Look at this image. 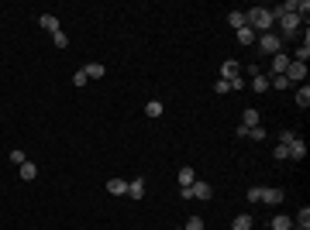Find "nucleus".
Segmentation results:
<instances>
[{
    "instance_id": "12",
    "label": "nucleus",
    "mask_w": 310,
    "mask_h": 230,
    "mask_svg": "<svg viewBox=\"0 0 310 230\" xmlns=\"http://www.w3.org/2000/svg\"><path fill=\"white\" fill-rule=\"evenodd\" d=\"M38 24L45 28V31H48V35L62 31V24H59V18H56V14H41V18H38Z\"/></svg>"
},
{
    "instance_id": "36",
    "label": "nucleus",
    "mask_w": 310,
    "mask_h": 230,
    "mask_svg": "<svg viewBox=\"0 0 310 230\" xmlns=\"http://www.w3.org/2000/svg\"><path fill=\"white\" fill-rule=\"evenodd\" d=\"M290 230H310V227H290Z\"/></svg>"
},
{
    "instance_id": "24",
    "label": "nucleus",
    "mask_w": 310,
    "mask_h": 230,
    "mask_svg": "<svg viewBox=\"0 0 310 230\" xmlns=\"http://www.w3.org/2000/svg\"><path fill=\"white\" fill-rule=\"evenodd\" d=\"M307 58H310V38H303L296 45V62H307Z\"/></svg>"
},
{
    "instance_id": "17",
    "label": "nucleus",
    "mask_w": 310,
    "mask_h": 230,
    "mask_svg": "<svg viewBox=\"0 0 310 230\" xmlns=\"http://www.w3.org/2000/svg\"><path fill=\"white\" fill-rule=\"evenodd\" d=\"M269 227H272V230H290V227H293V216L279 213V216H272V220H269Z\"/></svg>"
},
{
    "instance_id": "29",
    "label": "nucleus",
    "mask_w": 310,
    "mask_h": 230,
    "mask_svg": "<svg viewBox=\"0 0 310 230\" xmlns=\"http://www.w3.org/2000/svg\"><path fill=\"white\" fill-rule=\"evenodd\" d=\"M183 230H203V216H190V220H186V227Z\"/></svg>"
},
{
    "instance_id": "2",
    "label": "nucleus",
    "mask_w": 310,
    "mask_h": 230,
    "mask_svg": "<svg viewBox=\"0 0 310 230\" xmlns=\"http://www.w3.org/2000/svg\"><path fill=\"white\" fill-rule=\"evenodd\" d=\"M255 45H259V52H262V55H279V52H283V38H276V31L259 35V38H255Z\"/></svg>"
},
{
    "instance_id": "16",
    "label": "nucleus",
    "mask_w": 310,
    "mask_h": 230,
    "mask_svg": "<svg viewBox=\"0 0 310 230\" xmlns=\"http://www.w3.org/2000/svg\"><path fill=\"white\" fill-rule=\"evenodd\" d=\"M107 192H111V196H128V182H124V179H111V182H107Z\"/></svg>"
},
{
    "instance_id": "37",
    "label": "nucleus",
    "mask_w": 310,
    "mask_h": 230,
    "mask_svg": "<svg viewBox=\"0 0 310 230\" xmlns=\"http://www.w3.org/2000/svg\"><path fill=\"white\" fill-rule=\"evenodd\" d=\"M179 230H183V227H179Z\"/></svg>"
},
{
    "instance_id": "35",
    "label": "nucleus",
    "mask_w": 310,
    "mask_h": 230,
    "mask_svg": "<svg viewBox=\"0 0 310 230\" xmlns=\"http://www.w3.org/2000/svg\"><path fill=\"white\" fill-rule=\"evenodd\" d=\"M293 137H296V131H283V134H279V144H290Z\"/></svg>"
},
{
    "instance_id": "1",
    "label": "nucleus",
    "mask_w": 310,
    "mask_h": 230,
    "mask_svg": "<svg viewBox=\"0 0 310 230\" xmlns=\"http://www.w3.org/2000/svg\"><path fill=\"white\" fill-rule=\"evenodd\" d=\"M245 24L252 28L255 35H266V31H272L276 18H272L269 7H252V11H245Z\"/></svg>"
},
{
    "instance_id": "3",
    "label": "nucleus",
    "mask_w": 310,
    "mask_h": 230,
    "mask_svg": "<svg viewBox=\"0 0 310 230\" xmlns=\"http://www.w3.org/2000/svg\"><path fill=\"white\" fill-rule=\"evenodd\" d=\"M279 31H283V35H286V38H296V35H300V18H296V14H279Z\"/></svg>"
},
{
    "instance_id": "34",
    "label": "nucleus",
    "mask_w": 310,
    "mask_h": 230,
    "mask_svg": "<svg viewBox=\"0 0 310 230\" xmlns=\"http://www.w3.org/2000/svg\"><path fill=\"white\" fill-rule=\"evenodd\" d=\"M73 83H76V86H86V83H90V79H86V72H83V69H79L76 76H73Z\"/></svg>"
},
{
    "instance_id": "25",
    "label": "nucleus",
    "mask_w": 310,
    "mask_h": 230,
    "mask_svg": "<svg viewBox=\"0 0 310 230\" xmlns=\"http://www.w3.org/2000/svg\"><path fill=\"white\" fill-rule=\"evenodd\" d=\"M296 223H300V227H310V206H300V213H296Z\"/></svg>"
},
{
    "instance_id": "8",
    "label": "nucleus",
    "mask_w": 310,
    "mask_h": 230,
    "mask_svg": "<svg viewBox=\"0 0 310 230\" xmlns=\"http://www.w3.org/2000/svg\"><path fill=\"white\" fill-rule=\"evenodd\" d=\"M190 196H193V199H211V196H214L211 182H203V179H196L193 186H190Z\"/></svg>"
},
{
    "instance_id": "13",
    "label": "nucleus",
    "mask_w": 310,
    "mask_h": 230,
    "mask_svg": "<svg viewBox=\"0 0 310 230\" xmlns=\"http://www.w3.org/2000/svg\"><path fill=\"white\" fill-rule=\"evenodd\" d=\"M176 179H179V189H183V186H193L196 182V172L190 169V165H183V169L176 172Z\"/></svg>"
},
{
    "instance_id": "26",
    "label": "nucleus",
    "mask_w": 310,
    "mask_h": 230,
    "mask_svg": "<svg viewBox=\"0 0 310 230\" xmlns=\"http://www.w3.org/2000/svg\"><path fill=\"white\" fill-rule=\"evenodd\" d=\"M272 155H276V162H286V158H290V148H286V144H276Z\"/></svg>"
},
{
    "instance_id": "21",
    "label": "nucleus",
    "mask_w": 310,
    "mask_h": 230,
    "mask_svg": "<svg viewBox=\"0 0 310 230\" xmlns=\"http://www.w3.org/2000/svg\"><path fill=\"white\" fill-rule=\"evenodd\" d=\"M83 72H86V79H104V72H107V69H104L100 62H90V65H86Z\"/></svg>"
},
{
    "instance_id": "15",
    "label": "nucleus",
    "mask_w": 310,
    "mask_h": 230,
    "mask_svg": "<svg viewBox=\"0 0 310 230\" xmlns=\"http://www.w3.org/2000/svg\"><path fill=\"white\" fill-rule=\"evenodd\" d=\"M283 199H286V192H283V189H262V203H269V206L283 203Z\"/></svg>"
},
{
    "instance_id": "28",
    "label": "nucleus",
    "mask_w": 310,
    "mask_h": 230,
    "mask_svg": "<svg viewBox=\"0 0 310 230\" xmlns=\"http://www.w3.org/2000/svg\"><path fill=\"white\" fill-rule=\"evenodd\" d=\"M262 189H266V186H252V189H248V203H262Z\"/></svg>"
},
{
    "instance_id": "30",
    "label": "nucleus",
    "mask_w": 310,
    "mask_h": 230,
    "mask_svg": "<svg viewBox=\"0 0 310 230\" xmlns=\"http://www.w3.org/2000/svg\"><path fill=\"white\" fill-rule=\"evenodd\" d=\"M214 93H231V86H228V79H217V83H214Z\"/></svg>"
},
{
    "instance_id": "23",
    "label": "nucleus",
    "mask_w": 310,
    "mask_h": 230,
    "mask_svg": "<svg viewBox=\"0 0 310 230\" xmlns=\"http://www.w3.org/2000/svg\"><path fill=\"white\" fill-rule=\"evenodd\" d=\"M228 24H231L234 31H238V28H245V11H231V14H228Z\"/></svg>"
},
{
    "instance_id": "22",
    "label": "nucleus",
    "mask_w": 310,
    "mask_h": 230,
    "mask_svg": "<svg viewBox=\"0 0 310 230\" xmlns=\"http://www.w3.org/2000/svg\"><path fill=\"white\" fill-rule=\"evenodd\" d=\"M252 90H255V93H269V76H266V72H262V76H255L252 79Z\"/></svg>"
},
{
    "instance_id": "33",
    "label": "nucleus",
    "mask_w": 310,
    "mask_h": 230,
    "mask_svg": "<svg viewBox=\"0 0 310 230\" xmlns=\"http://www.w3.org/2000/svg\"><path fill=\"white\" fill-rule=\"evenodd\" d=\"M228 86H231V93H241V90H245V76H238V79H231V83H228Z\"/></svg>"
},
{
    "instance_id": "6",
    "label": "nucleus",
    "mask_w": 310,
    "mask_h": 230,
    "mask_svg": "<svg viewBox=\"0 0 310 230\" xmlns=\"http://www.w3.org/2000/svg\"><path fill=\"white\" fill-rule=\"evenodd\" d=\"M286 148H290V158H286V162H303V155H307V141H303L300 134L293 137Z\"/></svg>"
},
{
    "instance_id": "5",
    "label": "nucleus",
    "mask_w": 310,
    "mask_h": 230,
    "mask_svg": "<svg viewBox=\"0 0 310 230\" xmlns=\"http://www.w3.org/2000/svg\"><path fill=\"white\" fill-rule=\"evenodd\" d=\"M286 69H290V55L286 52H279V55H272V65L266 76H286Z\"/></svg>"
},
{
    "instance_id": "18",
    "label": "nucleus",
    "mask_w": 310,
    "mask_h": 230,
    "mask_svg": "<svg viewBox=\"0 0 310 230\" xmlns=\"http://www.w3.org/2000/svg\"><path fill=\"white\" fill-rule=\"evenodd\" d=\"M241 120H245V127L252 131V127H259V124H262V114H259L255 107H248V110H245V117H241Z\"/></svg>"
},
{
    "instance_id": "32",
    "label": "nucleus",
    "mask_w": 310,
    "mask_h": 230,
    "mask_svg": "<svg viewBox=\"0 0 310 230\" xmlns=\"http://www.w3.org/2000/svg\"><path fill=\"white\" fill-rule=\"evenodd\" d=\"M52 41H56V48H66V45H69V38H66V31H56V35H52Z\"/></svg>"
},
{
    "instance_id": "11",
    "label": "nucleus",
    "mask_w": 310,
    "mask_h": 230,
    "mask_svg": "<svg viewBox=\"0 0 310 230\" xmlns=\"http://www.w3.org/2000/svg\"><path fill=\"white\" fill-rule=\"evenodd\" d=\"M293 100H296V107H300V110H307V107H310V86H307V83H300V86H296V96H293Z\"/></svg>"
},
{
    "instance_id": "9",
    "label": "nucleus",
    "mask_w": 310,
    "mask_h": 230,
    "mask_svg": "<svg viewBox=\"0 0 310 230\" xmlns=\"http://www.w3.org/2000/svg\"><path fill=\"white\" fill-rule=\"evenodd\" d=\"M255 38H259V35H255V31L248 28V24L234 31V41H238V45H245V48H248V45H255Z\"/></svg>"
},
{
    "instance_id": "14",
    "label": "nucleus",
    "mask_w": 310,
    "mask_h": 230,
    "mask_svg": "<svg viewBox=\"0 0 310 230\" xmlns=\"http://www.w3.org/2000/svg\"><path fill=\"white\" fill-rule=\"evenodd\" d=\"M145 196V179L138 175L135 182H128V199H141Z\"/></svg>"
},
{
    "instance_id": "27",
    "label": "nucleus",
    "mask_w": 310,
    "mask_h": 230,
    "mask_svg": "<svg viewBox=\"0 0 310 230\" xmlns=\"http://www.w3.org/2000/svg\"><path fill=\"white\" fill-rule=\"evenodd\" d=\"M11 162H14V165H24V162H28V155L21 151V148H11Z\"/></svg>"
},
{
    "instance_id": "4",
    "label": "nucleus",
    "mask_w": 310,
    "mask_h": 230,
    "mask_svg": "<svg viewBox=\"0 0 310 230\" xmlns=\"http://www.w3.org/2000/svg\"><path fill=\"white\" fill-rule=\"evenodd\" d=\"M286 79H290V86H300V83H307V62H296V58H290Z\"/></svg>"
},
{
    "instance_id": "10",
    "label": "nucleus",
    "mask_w": 310,
    "mask_h": 230,
    "mask_svg": "<svg viewBox=\"0 0 310 230\" xmlns=\"http://www.w3.org/2000/svg\"><path fill=\"white\" fill-rule=\"evenodd\" d=\"M18 175L24 182H35V179H38V165H35V162H24V165H18Z\"/></svg>"
},
{
    "instance_id": "31",
    "label": "nucleus",
    "mask_w": 310,
    "mask_h": 230,
    "mask_svg": "<svg viewBox=\"0 0 310 230\" xmlns=\"http://www.w3.org/2000/svg\"><path fill=\"white\" fill-rule=\"evenodd\" d=\"M248 137H252V141H266V127H262V124H259V127H252V131H248Z\"/></svg>"
},
{
    "instance_id": "19",
    "label": "nucleus",
    "mask_w": 310,
    "mask_h": 230,
    "mask_svg": "<svg viewBox=\"0 0 310 230\" xmlns=\"http://www.w3.org/2000/svg\"><path fill=\"white\" fill-rule=\"evenodd\" d=\"M231 230H252V216H248V213H238L231 220Z\"/></svg>"
},
{
    "instance_id": "7",
    "label": "nucleus",
    "mask_w": 310,
    "mask_h": 230,
    "mask_svg": "<svg viewBox=\"0 0 310 230\" xmlns=\"http://www.w3.org/2000/svg\"><path fill=\"white\" fill-rule=\"evenodd\" d=\"M238 76H241V62H238V58H228V62L221 65V79L231 83V79H238Z\"/></svg>"
},
{
    "instance_id": "20",
    "label": "nucleus",
    "mask_w": 310,
    "mask_h": 230,
    "mask_svg": "<svg viewBox=\"0 0 310 230\" xmlns=\"http://www.w3.org/2000/svg\"><path fill=\"white\" fill-rule=\"evenodd\" d=\"M162 114H166V107H162L159 100H148V103H145V117H152V120H155V117H162Z\"/></svg>"
}]
</instances>
